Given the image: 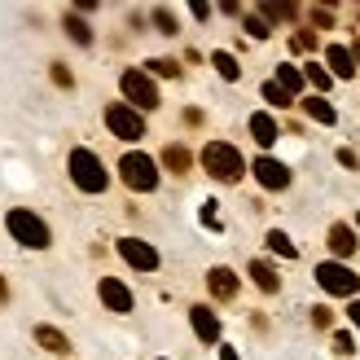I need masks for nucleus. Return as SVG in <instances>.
<instances>
[{
    "label": "nucleus",
    "mask_w": 360,
    "mask_h": 360,
    "mask_svg": "<svg viewBox=\"0 0 360 360\" xmlns=\"http://www.w3.org/2000/svg\"><path fill=\"white\" fill-rule=\"evenodd\" d=\"M70 180H75L84 193H101L105 185H110V176H105L101 158L93 150H70Z\"/></svg>",
    "instance_id": "nucleus-1"
},
{
    "label": "nucleus",
    "mask_w": 360,
    "mask_h": 360,
    "mask_svg": "<svg viewBox=\"0 0 360 360\" xmlns=\"http://www.w3.org/2000/svg\"><path fill=\"white\" fill-rule=\"evenodd\" d=\"M5 224H9V233L22 246H31V250H44L49 246V224L40 220L35 211H27V207H13L9 215H5Z\"/></svg>",
    "instance_id": "nucleus-2"
},
{
    "label": "nucleus",
    "mask_w": 360,
    "mask_h": 360,
    "mask_svg": "<svg viewBox=\"0 0 360 360\" xmlns=\"http://www.w3.org/2000/svg\"><path fill=\"white\" fill-rule=\"evenodd\" d=\"M202 167L215 176V180H238L242 172H246V163H242V154L229 146V141H211V146L202 150Z\"/></svg>",
    "instance_id": "nucleus-3"
},
{
    "label": "nucleus",
    "mask_w": 360,
    "mask_h": 360,
    "mask_svg": "<svg viewBox=\"0 0 360 360\" xmlns=\"http://www.w3.org/2000/svg\"><path fill=\"white\" fill-rule=\"evenodd\" d=\"M119 172H123V185L136 189V193L158 189V167H154V158H150V154H123Z\"/></svg>",
    "instance_id": "nucleus-4"
},
{
    "label": "nucleus",
    "mask_w": 360,
    "mask_h": 360,
    "mask_svg": "<svg viewBox=\"0 0 360 360\" xmlns=\"http://www.w3.org/2000/svg\"><path fill=\"white\" fill-rule=\"evenodd\" d=\"M119 88H123V97L132 101L136 115H141V110H154V105H158V88H154V79L146 75V70H123V75H119Z\"/></svg>",
    "instance_id": "nucleus-5"
},
{
    "label": "nucleus",
    "mask_w": 360,
    "mask_h": 360,
    "mask_svg": "<svg viewBox=\"0 0 360 360\" xmlns=\"http://www.w3.org/2000/svg\"><path fill=\"white\" fill-rule=\"evenodd\" d=\"M316 281H321V290H326V295H343V299H352L360 290V277L352 273L347 264H334V259L316 268Z\"/></svg>",
    "instance_id": "nucleus-6"
},
{
    "label": "nucleus",
    "mask_w": 360,
    "mask_h": 360,
    "mask_svg": "<svg viewBox=\"0 0 360 360\" xmlns=\"http://www.w3.org/2000/svg\"><path fill=\"white\" fill-rule=\"evenodd\" d=\"M105 128H110L119 141H141L146 136V119H141L132 105H123V101H115L110 110H105Z\"/></svg>",
    "instance_id": "nucleus-7"
},
{
    "label": "nucleus",
    "mask_w": 360,
    "mask_h": 360,
    "mask_svg": "<svg viewBox=\"0 0 360 360\" xmlns=\"http://www.w3.org/2000/svg\"><path fill=\"white\" fill-rule=\"evenodd\" d=\"M119 255L132 268H141V273H154L158 268V250L150 242H141V238H119Z\"/></svg>",
    "instance_id": "nucleus-8"
},
{
    "label": "nucleus",
    "mask_w": 360,
    "mask_h": 360,
    "mask_svg": "<svg viewBox=\"0 0 360 360\" xmlns=\"http://www.w3.org/2000/svg\"><path fill=\"white\" fill-rule=\"evenodd\" d=\"M250 172H255V180H259L264 189H285V185H290V167L277 163V158H255V167H250Z\"/></svg>",
    "instance_id": "nucleus-9"
},
{
    "label": "nucleus",
    "mask_w": 360,
    "mask_h": 360,
    "mask_svg": "<svg viewBox=\"0 0 360 360\" xmlns=\"http://www.w3.org/2000/svg\"><path fill=\"white\" fill-rule=\"evenodd\" d=\"M97 295H101V303H105L110 312H132V290H128L123 281H115V277H101Z\"/></svg>",
    "instance_id": "nucleus-10"
},
{
    "label": "nucleus",
    "mask_w": 360,
    "mask_h": 360,
    "mask_svg": "<svg viewBox=\"0 0 360 360\" xmlns=\"http://www.w3.org/2000/svg\"><path fill=\"white\" fill-rule=\"evenodd\" d=\"M189 321H193V334L202 338V343H215V338H220V316H215L211 308H193Z\"/></svg>",
    "instance_id": "nucleus-11"
},
{
    "label": "nucleus",
    "mask_w": 360,
    "mask_h": 360,
    "mask_svg": "<svg viewBox=\"0 0 360 360\" xmlns=\"http://www.w3.org/2000/svg\"><path fill=\"white\" fill-rule=\"evenodd\" d=\"M326 62H330V70H334L338 79H352V75H356L352 49H343V44H330V53H326Z\"/></svg>",
    "instance_id": "nucleus-12"
},
{
    "label": "nucleus",
    "mask_w": 360,
    "mask_h": 360,
    "mask_svg": "<svg viewBox=\"0 0 360 360\" xmlns=\"http://www.w3.org/2000/svg\"><path fill=\"white\" fill-rule=\"evenodd\" d=\"M250 136H255L259 141V146L268 150V146H273V141H277V123H273V115H250Z\"/></svg>",
    "instance_id": "nucleus-13"
},
{
    "label": "nucleus",
    "mask_w": 360,
    "mask_h": 360,
    "mask_svg": "<svg viewBox=\"0 0 360 360\" xmlns=\"http://www.w3.org/2000/svg\"><path fill=\"white\" fill-rule=\"evenodd\" d=\"M207 281H211V295H220V299H233V295H238V277H233L229 268H211Z\"/></svg>",
    "instance_id": "nucleus-14"
},
{
    "label": "nucleus",
    "mask_w": 360,
    "mask_h": 360,
    "mask_svg": "<svg viewBox=\"0 0 360 360\" xmlns=\"http://www.w3.org/2000/svg\"><path fill=\"white\" fill-rule=\"evenodd\" d=\"M330 250H334V255H352V250H356V233L347 224H334L330 229Z\"/></svg>",
    "instance_id": "nucleus-15"
},
{
    "label": "nucleus",
    "mask_w": 360,
    "mask_h": 360,
    "mask_svg": "<svg viewBox=\"0 0 360 360\" xmlns=\"http://www.w3.org/2000/svg\"><path fill=\"white\" fill-rule=\"evenodd\" d=\"M303 110H308L316 123H326V128H330V123H338V110H334L326 97H308V101H303Z\"/></svg>",
    "instance_id": "nucleus-16"
},
{
    "label": "nucleus",
    "mask_w": 360,
    "mask_h": 360,
    "mask_svg": "<svg viewBox=\"0 0 360 360\" xmlns=\"http://www.w3.org/2000/svg\"><path fill=\"white\" fill-rule=\"evenodd\" d=\"M250 277H255V285H259V290H268V295H273L277 290V273H273V264H264V259H255V264H250Z\"/></svg>",
    "instance_id": "nucleus-17"
},
{
    "label": "nucleus",
    "mask_w": 360,
    "mask_h": 360,
    "mask_svg": "<svg viewBox=\"0 0 360 360\" xmlns=\"http://www.w3.org/2000/svg\"><path fill=\"white\" fill-rule=\"evenodd\" d=\"M277 88H281V93H299V88H303V75H299V66H277V79H273Z\"/></svg>",
    "instance_id": "nucleus-18"
},
{
    "label": "nucleus",
    "mask_w": 360,
    "mask_h": 360,
    "mask_svg": "<svg viewBox=\"0 0 360 360\" xmlns=\"http://www.w3.org/2000/svg\"><path fill=\"white\" fill-rule=\"evenodd\" d=\"M268 250H277V255H285V259H295V255H299V246H295L290 238H285L281 229H273V233H268Z\"/></svg>",
    "instance_id": "nucleus-19"
},
{
    "label": "nucleus",
    "mask_w": 360,
    "mask_h": 360,
    "mask_svg": "<svg viewBox=\"0 0 360 360\" xmlns=\"http://www.w3.org/2000/svg\"><path fill=\"white\" fill-rule=\"evenodd\" d=\"M35 338L49 347V352H70V343H66V334H58V330H49V326H40L35 330Z\"/></svg>",
    "instance_id": "nucleus-20"
},
{
    "label": "nucleus",
    "mask_w": 360,
    "mask_h": 360,
    "mask_svg": "<svg viewBox=\"0 0 360 360\" xmlns=\"http://www.w3.org/2000/svg\"><path fill=\"white\" fill-rule=\"evenodd\" d=\"M211 62H215V70H220L224 79H238V75H242V66L233 62V53H224V49H220V53H211Z\"/></svg>",
    "instance_id": "nucleus-21"
},
{
    "label": "nucleus",
    "mask_w": 360,
    "mask_h": 360,
    "mask_svg": "<svg viewBox=\"0 0 360 360\" xmlns=\"http://www.w3.org/2000/svg\"><path fill=\"white\" fill-rule=\"evenodd\" d=\"M66 31H70V40H75V44H88V40H93V31H88V27L79 22V18H75V13L66 18Z\"/></svg>",
    "instance_id": "nucleus-22"
},
{
    "label": "nucleus",
    "mask_w": 360,
    "mask_h": 360,
    "mask_svg": "<svg viewBox=\"0 0 360 360\" xmlns=\"http://www.w3.org/2000/svg\"><path fill=\"white\" fill-rule=\"evenodd\" d=\"M264 101H273V105H290V93H281L277 84H264Z\"/></svg>",
    "instance_id": "nucleus-23"
},
{
    "label": "nucleus",
    "mask_w": 360,
    "mask_h": 360,
    "mask_svg": "<svg viewBox=\"0 0 360 360\" xmlns=\"http://www.w3.org/2000/svg\"><path fill=\"white\" fill-rule=\"evenodd\" d=\"M154 22L163 27V35H176V18H172L167 9H154Z\"/></svg>",
    "instance_id": "nucleus-24"
},
{
    "label": "nucleus",
    "mask_w": 360,
    "mask_h": 360,
    "mask_svg": "<svg viewBox=\"0 0 360 360\" xmlns=\"http://www.w3.org/2000/svg\"><path fill=\"white\" fill-rule=\"evenodd\" d=\"M334 352H338V356H352V352H356V343H352V334H347V330H343V334H334Z\"/></svg>",
    "instance_id": "nucleus-25"
},
{
    "label": "nucleus",
    "mask_w": 360,
    "mask_h": 360,
    "mask_svg": "<svg viewBox=\"0 0 360 360\" xmlns=\"http://www.w3.org/2000/svg\"><path fill=\"white\" fill-rule=\"evenodd\" d=\"M246 31L255 35V40H268V22H264V18H246Z\"/></svg>",
    "instance_id": "nucleus-26"
},
{
    "label": "nucleus",
    "mask_w": 360,
    "mask_h": 360,
    "mask_svg": "<svg viewBox=\"0 0 360 360\" xmlns=\"http://www.w3.org/2000/svg\"><path fill=\"white\" fill-rule=\"evenodd\" d=\"M308 79H312L316 88H330V70H326V66H308Z\"/></svg>",
    "instance_id": "nucleus-27"
},
{
    "label": "nucleus",
    "mask_w": 360,
    "mask_h": 360,
    "mask_svg": "<svg viewBox=\"0 0 360 360\" xmlns=\"http://www.w3.org/2000/svg\"><path fill=\"white\" fill-rule=\"evenodd\" d=\"M290 5H264V18H290Z\"/></svg>",
    "instance_id": "nucleus-28"
},
{
    "label": "nucleus",
    "mask_w": 360,
    "mask_h": 360,
    "mask_svg": "<svg viewBox=\"0 0 360 360\" xmlns=\"http://www.w3.org/2000/svg\"><path fill=\"white\" fill-rule=\"evenodd\" d=\"M189 158H185V150H167V167H185Z\"/></svg>",
    "instance_id": "nucleus-29"
},
{
    "label": "nucleus",
    "mask_w": 360,
    "mask_h": 360,
    "mask_svg": "<svg viewBox=\"0 0 360 360\" xmlns=\"http://www.w3.org/2000/svg\"><path fill=\"white\" fill-rule=\"evenodd\" d=\"M154 75H176V62H150Z\"/></svg>",
    "instance_id": "nucleus-30"
},
{
    "label": "nucleus",
    "mask_w": 360,
    "mask_h": 360,
    "mask_svg": "<svg viewBox=\"0 0 360 360\" xmlns=\"http://www.w3.org/2000/svg\"><path fill=\"white\" fill-rule=\"evenodd\" d=\"M202 220H207L211 229H220V220H215V202H207V207H202Z\"/></svg>",
    "instance_id": "nucleus-31"
},
{
    "label": "nucleus",
    "mask_w": 360,
    "mask_h": 360,
    "mask_svg": "<svg viewBox=\"0 0 360 360\" xmlns=\"http://www.w3.org/2000/svg\"><path fill=\"white\" fill-rule=\"evenodd\" d=\"M347 316L356 321V330H360V303H352V308H347Z\"/></svg>",
    "instance_id": "nucleus-32"
},
{
    "label": "nucleus",
    "mask_w": 360,
    "mask_h": 360,
    "mask_svg": "<svg viewBox=\"0 0 360 360\" xmlns=\"http://www.w3.org/2000/svg\"><path fill=\"white\" fill-rule=\"evenodd\" d=\"M352 62H360V44H356V49H352Z\"/></svg>",
    "instance_id": "nucleus-33"
},
{
    "label": "nucleus",
    "mask_w": 360,
    "mask_h": 360,
    "mask_svg": "<svg viewBox=\"0 0 360 360\" xmlns=\"http://www.w3.org/2000/svg\"><path fill=\"white\" fill-rule=\"evenodd\" d=\"M356 224H360V215H356Z\"/></svg>",
    "instance_id": "nucleus-34"
}]
</instances>
